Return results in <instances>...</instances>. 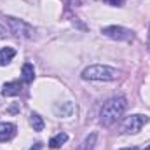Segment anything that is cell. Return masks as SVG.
<instances>
[{"mask_svg":"<svg viewBox=\"0 0 150 150\" xmlns=\"http://www.w3.org/2000/svg\"><path fill=\"white\" fill-rule=\"evenodd\" d=\"M127 107V100L124 96H115L110 98L108 101H105V105L101 107V112H100V122L105 126V127H110L113 126L126 110Z\"/></svg>","mask_w":150,"mask_h":150,"instance_id":"1","label":"cell"},{"mask_svg":"<svg viewBox=\"0 0 150 150\" xmlns=\"http://www.w3.org/2000/svg\"><path fill=\"white\" fill-rule=\"evenodd\" d=\"M119 77V70L112 68L108 65H91L82 70V79L84 80H103L110 82Z\"/></svg>","mask_w":150,"mask_h":150,"instance_id":"2","label":"cell"},{"mask_svg":"<svg viewBox=\"0 0 150 150\" xmlns=\"http://www.w3.org/2000/svg\"><path fill=\"white\" fill-rule=\"evenodd\" d=\"M5 23H7L11 33L16 35V37H19V38H32L33 37V33H35L33 26L28 25V23L23 21V19L12 18V16H5Z\"/></svg>","mask_w":150,"mask_h":150,"instance_id":"3","label":"cell"},{"mask_svg":"<svg viewBox=\"0 0 150 150\" xmlns=\"http://www.w3.org/2000/svg\"><path fill=\"white\" fill-rule=\"evenodd\" d=\"M149 122V117L143 115V113H134L131 117H127L124 120V126H122V131L126 134H136L142 131V127Z\"/></svg>","mask_w":150,"mask_h":150,"instance_id":"4","label":"cell"},{"mask_svg":"<svg viewBox=\"0 0 150 150\" xmlns=\"http://www.w3.org/2000/svg\"><path fill=\"white\" fill-rule=\"evenodd\" d=\"M101 33L105 37L113 38V40H120V42H131V40H134V33L131 30L124 28V26H115V25L113 26H105L101 30Z\"/></svg>","mask_w":150,"mask_h":150,"instance_id":"5","label":"cell"},{"mask_svg":"<svg viewBox=\"0 0 150 150\" xmlns=\"http://www.w3.org/2000/svg\"><path fill=\"white\" fill-rule=\"evenodd\" d=\"M16 136V126L12 122H0V142H9Z\"/></svg>","mask_w":150,"mask_h":150,"instance_id":"6","label":"cell"},{"mask_svg":"<svg viewBox=\"0 0 150 150\" xmlns=\"http://www.w3.org/2000/svg\"><path fill=\"white\" fill-rule=\"evenodd\" d=\"M75 112V107L70 103V101H65V103H58L56 107H54V113L58 115V117H63V119H67V117H72Z\"/></svg>","mask_w":150,"mask_h":150,"instance_id":"7","label":"cell"},{"mask_svg":"<svg viewBox=\"0 0 150 150\" xmlns=\"http://www.w3.org/2000/svg\"><path fill=\"white\" fill-rule=\"evenodd\" d=\"M21 93V82L14 80V82H7L2 87V94L4 96H18Z\"/></svg>","mask_w":150,"mask_h":150,"instance_id":"8","label":"cell"},{"mask_svg":"<svg viewBox=\"0 0 150 150\" xmlns=\"http://www.w3.org/2000/svg\"><path fill=\"white\" fill-rule=\"evenodd\" d=\"M21 75H23V82H26V84L33 82V79H35L33 65H32V63H25V65H23V68H21Z\"/></svg>","mask_w":150,"mask_h":150,"instance_id":"9","label":"cell"},{"mask_svg":"<svg viewBox=\"0 0 150 150\" xmlns=\"http://www.w3.org/2000/svg\"><path fill=\"white\" fill-rule=\"evenodd\" d=\"M14 56H16V51H14L12 47H4V49L0 51V67L9 65Z\"/></svg>","mask_w":150,"mask_h":150,"instance_id":"10","label":"cell"},{"mask_svg":"<svg viewBox=\"0 0 150 150\" xmlns=\"http://www.w3.org/2000/svg\"><path fill=\"white\" fill-rule=\"evenodd\" d=\"M68 142V134L67 133H58L56 136H52L51 140H49V147L51 149H59L63 143H67Z\"/></svg>","mask_w":150,"mask_h":150,"instance_id":"11","label":"cell"},{"mask_svg":"<svg viewBox=\"0 0 150 150\" xmlns=\"http://www.w3.org/2000/svg\"><path fill=\"white\" fill-rule=\"evenodd\" d=\"M94 145H96V133H91V134L82 142V145H80L77 150H93Z\"/></svg>","mask_w":150,"mask_h":150,"instance_id":"12","label":"cell"},{"mask_svg":"<svg viewBox=\"0 0 150 150\" xmlns=\"http://www.w3.org/2000/svg\"><path fill=\"white\" fill-rule=\"evenodd\" d=\"M30 124H32V127H33V131H42L44 129V120H42V117L38 115V113H32L30 115Z\"/></svg>","mask_w":150,"mask_h":150,"instance_id":"13","label":"cell"},{"mask_svg":"<svg viewBox=\"0 0 150 150\" xmlns=\"http://www.w3.org/2000/svg\"><path fill=\"white\" fill-rule=\"evenodd\" d=\"M107 4H110V5H115V7H120L122 4H124V0H105Z\"/></svg>","mask_w":150,"mask_h":150,"instance_id":"14","label":"cell"},{"mask_svg":"<svg viewBox=\"0 0 150 150\" xmlns=\"http://www.w3.org/2000/svg\"><path fill=\"white\" fill-rule=\"evenodd\" d=\"M30 150H42V143H35V145H33Z\"/></svg>","mask_w":150,"mask_h":150,"instance_id":"15","label":"cell"},{"mask_svg":"<svg viewBox=\"0 0 150 150\" xmlns=\"http://www.w3.org/2000/svg\"><path fill=\"white\" fill-rule=\"evenodd\" d=\"M4 37H5V28L0 25V38H4Z\"/></svg>","mask_w":150,"mask_h":150,"instance_id":"16","label":"cell"},{"mask_svg":"<svg viewBox=\"0 0 150 150\" xmlns=\"http://www.w3.org/2000/svg\"><path fill=\"white\" fill-rule=\"evenodd\" d=\"M120 150H140L138 147H126V149H120Z\"/></svg>","mask_w":150,"mask_h":150,"instance_id":"17","label":"cell"},{"mask_svg":"<svg viewBox=\"0 0 150 150\" xmlns=\"http://www.w3.org/2000/svg\"><path fill=\"white\" fill-rule=\"evenodd\" d=\"M145 150H150V145H149V147H147V149H145Z\"/></svg>","mask_w":150,"mask_h":150,"instance_id":"18","label":"cell"},{"mask_svg":"<svg viewBox=\"0 0 150 150\" xmlns=\"http://www.w3.org/2000/svg\"><path fill=\"white\" fill-rule=\"evenodd\" d=\"M149 49H150V38H149Z\"/></svg>","mask_w":150,"mask_h":150,"instance_id":"19","label":"cell"}]
</instances>
